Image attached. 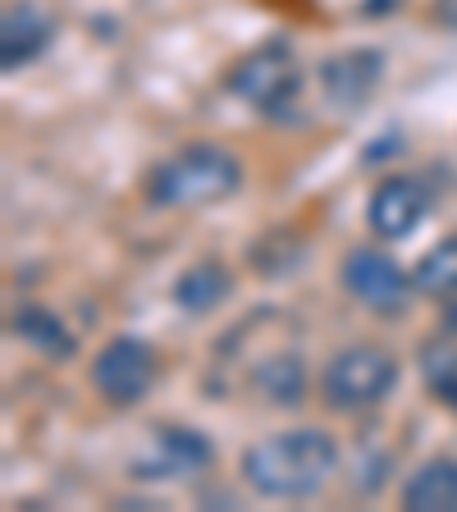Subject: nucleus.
<instances>
[{"label": "nucleus", "mask_w": 457, "mask_h": 512, "mask_svg": "<svg viewBox=\"0 0 457 512\" xmlns=\"http://www.w3.org/2000/svg\"><path fill=\"white\" fill-rule=\"evenodd\" d=\"M439 19H444L448 28H457V0H439Z\"/></svg>", "instance_id": "18"}, {"label": "nucleus", "mask_w": 457, "mask_h": 512, "mask_svg": "<svg viewBox=\"0 0 457 512\" xmlns=\"http://www.w3.org/2000/svg\"><path fill=\"white\" fill-rule=\"evenodd\" d=\"M426 375H430V394H435L448 412H457V352H444V357L435 352V362L426 366Z\"/></svg>", "instance_id": "16"}, {"label": "nucleus", "mask_w": 457, "mask_h": 512, "mask_svg": "<svg viewBox=\"0 0 457 512\" xmlns=\"http://www.w3.org/2000/svg\"><path fill=\"white\" fill-rule=\"evenodd\" d=\"M407 512H457V458H430L403 485Z\"/></svg>", "instance_id": "13"}, {"label": "nucleus", "mask_w": 457, "mask_h": 512, "mask_svg": "<svg viewBox=\"0 0 457 512\" xmlns=\"http://www.w3.org/2000/svg\"><path fill=\"white\" fill-rule=\"evenodd\" d=\"M238 188H243V160L229 147H215V142H192L147 174L151 206H170V211L229 202Z\"/></svg>", "instance_id": "2"}, {"label": "nucleus", "mask_w": 457, "mask_h": 512, "mask_svg": "<svg viewBox=\"0 0 457 512\" xmlns=\"http://www.w3.org/2000/svg\"><path fill=\"white\" fill-rule=\"evenodd\" d=\"M384 69H389V60H384L380 46H348V51H334V55H325L316 69L320 96H325L334 110H348V115L352 110H366L384 83Z\"/></svg>", "instance_id": "7"}, {"label": "nucleus", "mask_w": 457, "mask_h": 512, "mask_svg": "<svg viewBox=\"0 0 457 512\" xmlns=\"http://www.w3.org/2000/svg\"><path fill=\"white\" fill-rule=\"evenodd\" d=\"M215 462V448L202 430L192 426H156L151 430L147 453L138 458V476L142 480H188L197 471H206Z\"/></svg>", "instance_id": "9"}, {"label": "nucleus", "mask_w": 457, "mask_h": 512, "mask_svg": "<svg viewBox=\"0 0 457 512\" xmlns=\"http://www.w3.org/2000/svg\"><path fill=\"white\" fill-rule=\"evenodd\" d=\"M10 330L19 334L28 348H37L42 357H55V362H69V357L78 352V339L69 334V325H64L51 307H42V302H28V307L14 311Z\"/></svg>", "instance_id": "14"}, {"label": "nucleus", "mask_w": 457, "mask_h": 512, "mask_svg": "<svg viewBox=\"0 0 457 512\" xmlns=\"http://www.w3.org/2000/svg\"><path fill=\"white\" fill-rule=\"evenodd\" d=\"M430 215V188L426 179H412V174H389L371 188V202H366V224L371 234L384 243H403L421 229V220Z\"/></svg>", "instance_id": "8"}, {"label": "nucleus", "mask_w": 457, "mask_h": 512, "mask_svg": "<svg viewBox=\"0 0 457 512\" xmlns=\"http://www.w3.org/2000/svg\"><path fill=\"white\" fill-rule=\"evenodd\" d=\"M403 0H362V10L371 14V19H380V14H394Z\"/></svg>", "instance_id": "17"}, {"label": "nucleus", "mask_w": 457, "mask_h": 512, "mask_svg": "<svg viewBox=\"0 0 457 512\" xmlns=\"http://www.w3.org/2000/svg\"><path fill=\"white\" fill-rule=\"evenodd\" d=\"M156 348L133 334H119L92 357V389L106 398L110 407H138L142 398L156 389Z\"/></svg>", "instance_id": "5"}, {"label": "nucleus", "mask_w": 457, "mask_h": 512, "mask_svg": "<svg viewBox=\"0 0 457 512\" xmlns=\"http://www.w3.org/2000/svg\"><path fill=\"white\" fill-rule=\"evenodd\" d=\"M339 275H343V288H348L366 311H375V316H398V311H407V302H412V293H416V279L407 275L389 252H380V247H357V252H348Z\"/></svg>", "instance_id": "6"}, {"label": "nucleus", "mask_w": 457, "mask_h": 512, "mask_svg": "<svg viewBox=\"0 0 457 512\" xmlns=\"http://www.w3.org/2000/svg\"><path fill=\"white\" fill-rule=\"evenodd\" d=\"M416 279V293L426 298H457V234L439 238L412 270Z\"/></svg>", "instance_id": "15"}, {"label": "nucleus", "mask_w": 457, "mask_h": 512, "mask_svg": "<svg viewBox=\"0 0 457 512\" xmlns=\"http://www.w3.org/2000/svg\"><path fill=\"white\" fill-rule=\"evenodd\" d=\"M174 307L183 316H211L215 307L234 298V270L224 266L220 256H202V261H192L170 288Z\"/></svg>", "instance_id": "11"}, {"label": "nucleus", "mask_w": 457, "mask_h": 512, "mask_svg": "<svg viewBox=\"0 0 457 512\" xmlns=\"http://www.w3.org/2000/svg\"><path fill=\"white\" fill-rule=\"evenodd\" d=\"M51 42H55V19L42 5L23 0L14 10H5V19H0V64H5V74L42 60Z\"/></svg>", "instance_id": "10"}, {"label": "nucleus", "mask_w": 457, "mask_h": 512, "mask_svg": "<svg viewBox=\"0 0 457 512\" xmlns=\"http://www.w3.org/2000/svg\"><path fill=\"white\" fill-rule=\"evenodd\" d=\"M252 389L275 407H298L307 398V362L298 348H275L252 366Z\"/></svg>", "instance_id": "12"}, {"label": "nucleus", "mask_w": 457, "mask_h": 512, "mask_svg": "<svg viewBox=\"0 0 457 512\" xmlns=\"http://www.w3.org/2000/svg\"><path fill=\"white\" fill-rule=\"evenodd\" d=\"M444 330H448V334H457V302L444 311Z\"/></svg>", "instance_id": "19"}, {"label": "nucleus", "mask_w": 457, "mask_h": 512, "mask_svg": "<svg viewBox=\"0 0 457 512\" xmlns=\"http://www.w3.org/2000/svg\"><path fill=\"white\" fill-rule=\"evenodd\" d=\"M339 471V444L330 430L316 426H293L279 435L256 439L243 453V480L247 490L275 503H298L311 499L330 485Z\"/></svg>", "instance_id": "1"}, {"label": "nucleus", "mask_w": 457, "mask_h": 512, "mask_svg": "<svg viewBox=\"0 0 457 512\" xmlns=\"http://www.w3.org/2000/svg\"><path fill=\"white\" fill-rule=\"evenodd\" d=\"M398 357L380 343H352V348H339L325 362V375H320V398L334 407V412H371L384 398L398 389Z\"/></svg>", "instance_id": "3"}, {"label": "nucleus", "mask_w": 457, "mask_h": 512, "mask_svg": "<svg viewBox=\"0 0 457 512\" xmlns=\"http://www.w3.org/2000/svg\"><path fill=\"white\" fill-rule=\"evenodd\" d=\"M229 92L256 110V115H284L302 92V64L288 42H266L247 51L229 69Z\"/></svg>", "instance_id": "4"}]
</instances>
